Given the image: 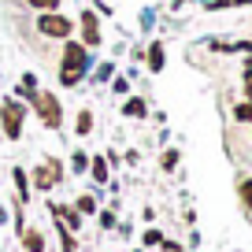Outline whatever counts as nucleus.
I'll return each mask as SVG.
<instances>
[{
    "instance_id": "obj_3",
    "label": "nucleus",
    "mask_w": 252,
    "mask_h": 252,
    "mask_svg": "<svg viewBox=\"0 0 252 252\" xmlns=\"http://www.w3.org/2000/svg\"><path fill=\"white\" fill-rule=\"evenodd\" d=\"M0 119H4V134L15 141V137L23 134V104L4 100V108H0Z\"/></svg>"
},
{
    "instance_id": "obj_7",
    "label": "nucleus",
    "mask_w": 252,
    "mask_h": 252,
    "mask_svg": "<svg viewBox=\"0 0 252 252\" xmlns=\"http://www.w3.org/2000/svg\"><path fill=\"white\" fill-rule=\"evenodd\" d=\"M149 71H163V45L149 48Z\"/></svg>"
},
{
    "instance_id": "obj_13",
    "label": "nucleus",
    "mask_w": 252,
    "mask_h": 252,
    "mask_svg": "<svg viewBox=\"0 0 252 252\" xmlns=\"http://www.w3.org/2000/svg\"><path fill=\"white\" fill-rule=\"evenodd\" d=\"M237 119H241V123H252V104H241V108H237Z\"/></svg>"
},
{
    "instance_id": "obj_10",
    "label": "nucleus",
    "mask_w": 252,
    "mask_h": 252,
    "mask_svg": "<svg viewBox=\"0 0 252 252\" xmlns=\"http://www.w3.org/2000/svg\"><path fill=\"white\" fill-rule=\"evenodd\" d=\"M26 249H30V252H41V249H45L41 234H26Z\"/></svg>"
},
{
    "instance_id": "obj_2",
    "label": "nucleus",
    "mask_w": 252,
    "mask_h": 252,
    "mask_svg": "<svg viewBox=\"0 0 252 252\" xmlns=\"http://www.w3.org/2000/svg\"><path fill=\"white\" fill-rule=\"evenodd\" d=\"M37 30H41V33H48V37H71V19L56 15V11H41Z\"/></svg>"
},
{
    "instance_id": "obj_11",
    "label": "nucleus",
    "mask_w": 252,
    "mask_h": 252,
    "mask_svg": "<svg viewBox=\"0 0 252 252\" xmlns=\"http://www.w3.org/2000/svg\"><path fill=\"white\" fill-rule=\"evenodd\" d=\"M123 111H126V115H145V100H130Z\"/></svg>"
},
{
    "instance_id": "obj_4",
    "label": "nucleus",
    "mask_w": 252,
    "mask_h": 252,
    "mask_svg": "<svg viewBox=\"0 0 252 252\" xmlns=\"http://www.w3.org/2000/svg\"><path fill=\"white\" fill-rule=\"evenodd\" d=\"M33 100H37V108H41V119H45L48 126H60V100H56L52 93H33Z\"/></svg>"
},
{
    "instance_id": "obj_5",
    "label": "nucleus",
    "mask_w": 252,
    "mask_h": 252,
    "mask_svg": "<svg viewBox=\"0 0 252 252\" xmlns=\"http://www.w3.org/2000/svg\"><path fill=\"white\" fill-rule=\"evenodd\" d=\"M82 37H86V45H100V26H96V15H93V11H86V15H82Z\"/></svg>"
},
{
    "instance_id": "obj_14",
    "label": "nucleus",
    "mask_w": 252,
    "mask_h": 252,
    "mask_svg": "<svg viewBox=\"0 0 252 252\" xmlns=\"http://www.w3.org/2000/svg\"><path fill=\"white\" fill-rule=\"evenodd\" d=\"M241 200H245V204L252 208V178H249V182H245V186H241Z\"/></svg>"
},
{
    "instance_id": "obj_8",
    "label": "nucleus",
    "mask_w": 252,
    "mask_h": 252,
    "mask_svg": "<svg viewBox=\"0 0 252 252\" xmlns=\"http://www.w3.org/2000/svg\"><path fill=\"white\" fill-rule=\"evenodd\" d=\"M93 178H96V182H104V178H108V163H104L100 156L93 159Z\"/></svg>"
},
{
    "instance_id": "obj_6",
    "label": "nucleus",
    "mask_w": 252,
    "mask_h": 252,
    "mask_svg": "<svg viewBox=\"0 0 252 252\" xmlns=\"http://www.w3.org/2000/svg\"><path fill=\"white\" fill-rule=\"evenodd\" d=\"M56 178H60V167H56V163H48V167H41V171H37V186L41 189H48Z\"/></svg>"
},
{
    "instance_id": "obj_12",
    "label": "nucleus",
    "mask_w": 252,
    "mask_h": 252,
    "mask_svg": "<svg viewBox=\"0 0 252 252\" xmlns=\"http://www.w3.org/2000/svg\"><path fill=\"white\" fill-rule=\"evenodd\" d=\"M89 126H93V115L82 111V115H78V134H89Z\"/></svg>"
},
{
    "instance_id": "obj_9",
    "label": "nucleus",
    "mask_w": 252,
    "mask_h": 252,
    "mask_svg": "<svg viewBox=\"0 0 252 252\" xmlns=\"http://www.w3.org/2000/svg\"><path fill=\"white\" fill-rule=\"evenodd\" d=\"M26 4H30V8H37V11H56V4H60V0H26Z\"/></svg>"
},
{
    "instance_id": "obj_1",
    "label": "nucleus",
    "mask_w": 252,
    "mask_h": 252,
    "mask_svg": "<svg viewBox=\"0 0 252 252\" xmlns=\"http://www.w3.org/2000/svg\"><path fill=\"white\" fill-rule=\"evenodd\" d=\"M86 63H89V56H86V48H82V45H67V48H63V67H60L63 86H78Z\"/></svg>"
}]
</instances>
